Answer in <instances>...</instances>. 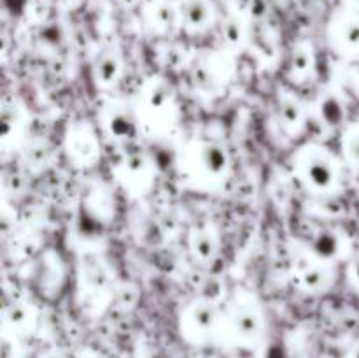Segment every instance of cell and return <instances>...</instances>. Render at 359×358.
<instances>
[{
	"instance_id": "10",
	"label": "cell",
	"mask_w": 359,
	"mask_h": 358,
	"mask_svg": "<svg viewBox=\"0 0 359 358\" xmlns=\"http://www.w3.org/2000/svg\"><path fill=\"white\" fill-rule=\"evenodd\" d=\"M102 140L97 123L84 118L72 119L63 130V157L76 168L95 167L102 160Z\"/></svg>"
},
{
	"instance_id": "4",
	"label": "cell",
	"mask_w": 359,
	"mask_h": 358,
	"mask_svg": "<svg viewBox=\"0 0 359 358\" xmlns=\"http://www.w3.org/2000/svg\"><path fill=\"white\" fill-rule=\"evenodd\" d=\"M291 174L312 197L332 199L344 190V165L340 154L316 140L302 144L291 157Z\"/></svg>"
},
{
	"instance_id": "17",
	"label": "cell",
	"mask_w": 359,
	"mask_h": 358,
	"mask_svg": "<svg viewBox=\"0 0 359 358\" xmlns=\"http://www.w3.org/2000/svg\"><path fill=\"white\" fill-rule=\"evenodd\" d=\"M177 7L179 27L188 35H203L217 23V7L214 0H174Z\"/></svg>"
},
{
	"instance_id": "30",
	"label": "cell",
	"mask_w": 359,
	"mask_h": 358,
	"mask_svg": "<svg viewBox=\"0 0 359 358\" xmlns=\"http://www.w3.org/2000/svg\"><path fill=\"white\" fill-rule=\"evenodd\" d=\"M114 2L118 4L119 7H123V9L132 11V9H137V7L142 6L144 0H114Z\"/></svg>"
},
{
	"instance_id": "8",
	"label": "cell",
	"mask_w": 359,
	"mask_h": 358,
	"mask_svg": "<svg viewBox=\"0 0 359 358\" xmlns=\"http://www.w3.org/2000/svg\"><path fill=\"white\" fill-rule=\"evenodd\" d=\"M116 185L130 197L142 199L153 192L158 178L154 158L146 150H126L111 168Z\"/></svg>"
},
{
	"instance_id": "33",
	"label": "cell",
	"mask_w": 359,
	"mask_h": 358,
	"mask_svg": "<svg viewBox=\"0 0 359 358\" xmlns=\"http://www.w3.org/2000/svg\"><path fill=\"white\" fill-rule=\"evenodd\" d=\"M344 7H349V9L358 11L359 13V0H342Z\"/></svg>"
},
{
	"instance_id": "9",
	"label": "cell",
	"mask_w": 359,
	"mask_h": 358,
	"mask_svg": "<svg viewBox=\"0 0 359 358\" xmlns=\"http://www.w3.org/2000/svg\"><path fill=\"white\" fill-rule=\"evenodd\" d=\"M97 126L105 142L128 147L140 137L139 121L132 100L109 97L97 111Z\"/></svg>"
},
{
	"instance_id": "27",
	"label": "cell",
	"mask_w": 359,
	"mask_h": 358,
	"mask_svg": "<svg viewBox=\"0 0 359 358\" xmlns=\"http://www.w3.org/2000/svg\"><path fill=\"white\" fill-rule=\"evenodd\" d=\"M342 79L347 90L359 98V58L344 60Z\"/></svg>"
},
{
	"instance_id": "21",
	"label": "cell",
	"mask_w": 359,
	"mask_h": 358,
	"mask_svg": "<svg viewBox=\"0 0 359 358\" xmlns=\"http://www.w3.org/2000/svg\"><path fill=\"white\" fill-rule=\"evenodd\" d=\"M219 39L224 51L230 55L238 56L248 49L252 35V23L244 11L241 13H228L223 20L219 21Z\"/></svg>"
},
{
	"instance_id": "6",
	"label": "cell",
	"mask_w": 359,
	"mask_h": 358,
	"mask_svg": "<svg viewBox=\"0 0 359 358\" xmlns=\"http://www.w3.org/2000/svg\"><path fill=\"white\" fill-rule=\"evenodd\" d=\"M223 305L210 297H195L177 314V332L188 346L205 347L216 344Z\"/></svg>"
},
{
	"instance_id": "12",
	"label": "cell",
	"mask_w": 359,
	"mask_h": 358,
	"mask_svg": "<svg viewBox=\"0 0 359 358\" xmlns=\"http://www.w3.org/2000/svg\"><path fill=\"white\" fill-rule=\"evenodd\" d=\"M326 44L342 60L359 58V13L340 7L326 23Z\"/></svg>"
},
{
	"instance_id": "16",
	"label": "cell",
	"mask_w": 359,
	"mask_h": 358,
	"mask_svg": "<svg viewBox=\"0 0 359 358\" xmlns=\"http://www.w3.org/2000/svg\"><path fill=\"white\" fill-rule=\"evenodd\" d=\"M221 246H223V239L214 221L195 225L186 237L189 256L196 265L202 267H212L217 262L221 255Z\"/></svg>"
},
{
	"instance_id": "32",
	"label": "cell",
	"mask_w": 359,
	"mask_h": 358,
	"mask_svg": "<svg viewBox=\"0 0 359 358\" xmlns=\"http://www.w3.org/2000/svg\"><path fill=\"white\" fill-rule=\"evenodd\" d=\"M84 2H86V0H62V4H63V6H65L67 9H70V11H74V9H79V7L83 6Z\"/></svg>"
},
{
	"instance_id": "11",
	"label": "cell",
	"mask_w": 359,
	"mask_h": 358,
	"mask_svg": "<svg viewBox=\"0 0 359 358\" xmlns=\"http://www.w3.org/2000/svg\"><path fill=\"white\" fill-rule=\"evenodd\" d=\"M114 279L107 262L98 255H86L79 262L77 270V293L84 302H100V305H109L114 293Z\"/></svg>"
},
{
	"instance_id": "28",
	"label": "cell",
	"mask_w": 359,
	"mask_h": 358,
	"mask_svg": "<svg viewBox=\"0 0 359 358\" xmlns=\"http://www.w3.org/2000/svg\"><path fill=\"white\" fill-rule=\"evenodd\" d=\"M244 13L251 20V23L265 20L269 14V0H248Z\"/></svg>"
},
{
	"instance_id": "20",
	"label": "cell",
	"mask_w": 359,
	"mask_h": 358,
	"mask_svg": "<svg viewBox=\"0 0 359 358\" xmlns=\"http://www.w3.org/2000/svg\"><path fill=\"white\" fill-rule=\"evenodd\" d=\"M142 23L149 34L168 37L181 30L175 2L170 0H147L142 4Z\"/></svg>"
},
{
	"instance_id": "31",
	"label": "cell",
	"mask_w": 359,
	"mask_h": 358,
	"mask_svg": "<svg viewBox=\"0 0 359 358\" xmlns=\"http://www.w3.org/2000/svg\"><path fill=\"white\" fill-rule=\"evenodd\" d=\"M342 358H359V339L354 340V343L347 347Z\"/></svg>"
},
{
	"instance_id": "24",
	"label": "cell",
	"mask_w": 359,
	"mask_h": 358,
	"mask_svg": "<svg viewBox=\"0 0 359 358\" xmlns=\"http://www.w3.org/2000/svg\"><path fill=\"white\" fill-rule=\"evenodd\" d=\"M340 158L346 168L359 172V121L346 123L340 132Z\"/></svg>"
},
{
	"instance_id": "19",
	"label": "cell",
	"mask_w": 359,
	"mask_h": 358,
	"mask_svg": "<svg viewBox=\"0 0 359 358\" xmlns=\"http://www.w3.org/2000/svg\"><path fill=\"white\" fill-rule=\"evenodd\" d=\"M318 76V53L307 39L297 41L290 49L286 60V79L294 86H302Z\"/></svg>"
},
{
	"instance_id": "18",
	"label": "cell",
	"mask_w": 359,
	"mask_h": 358,
	"mask_svg": "<svg viewBox=\"0 0 359 358\" xmlns=\"http://www.w3.org/2000/svg\"><path fill=\"white\" fill-rule=\"evenodd\" d=\"M41 312L39 307L30 300L18 298L7 304L2 312V326L6 337L11 339H23L30 337L37 330Z\"/></svg>"
},
{
	"instance_id": "14",
	"label": "cell",
	"mask_w": 359,
	"mask_h": 358,
	"mask_svg": "<svg viewBox=\"0 0 359 358\" xmlns=\"http://www.w3.org/2000/svg\"><path fill=\"white\" fill-rule=\"evenodd\" d=\"M125 56L116 46H104L95 53L90 63V77L98 91H114L125 77Z\"/></svg>"
},
{
	"instance_id": "26",
	"label": "cell",
	"mask_w": 359,
	"mask_h": 358,
	"mask_svg": "<svg viewBox=\"0 0 359 358\" xmlns=\"http://www.w3.org/2000/svg\"><path fill=\"white\" fill-rule=\"evenodd\" d=\"M346 283L351 290L359 293V246L351 249V255L346 258V269H344Z\"/></svg>"
},
{
	"instance_id": "23",
	"label": "cell",
	"mask_w": 359,
	"mask_h": 358,
	"mask_svg": "<svg viewBox=\"0 0 359 358\" xmlns=\"http://www.w3.org/2000/svg\"><path fill=\"white\" fill-rule=\"evenodd\" d=\"M312 112L325 126L344 125V119H346V105H344L342 97L333 90H325L319 93L318 100L312 105Z\"/></svg>"
},
{
	"instance_id": "1",
	"label": "cell",
	"mask_w": 359,
	"mask_h": 358,
	"mask_svg": "<svg viewBox=\"0 0 359 358\" xmlns=\"http://www.w3.org/2000/svg\"><path fill=\"white\" fill-rule=\"evenodd\" d=\"M175 171L182 185L196 192H216L231 178L230 150L210 137H193L175 153Z\"/></svg>"
},
{
	"instance_id": "3",
	"label": "cell",
	"mask_w": 359,
	"mask_h": 358,
	"mask_svg": "<svg viewBox=\"0 0 359 358\" xmlns=\"http://www.w3.org/2000/svg\"><path fill=\"white\" fill-rule=\"evenodd\" d=\"M266 333V312L258 295L249 288H235L221 311L216 344L228 350L252 351Z\"/></svg>"
},
{
	"instance_id": "29",
	"label": "cell",
	"mask_w": 359,
	"mask_h": 358,
	"mask_svg": "<svg viewBox=\"0 0 359 358\" xmlns=\"http://www.w3.org/2000/svg\"><path fill=\"white\" fill-rule=\"evenodd\" d=\"M37 358H67V354L60 347H46L37 354Z\"/></svg>"
},
{
	"instance_id": "2",
	"label": "cell",
	"mask_w": 359,
	"mask_h": 358,
	"mask_svg": "<svg viewBox=\"0 0 359 358\" xmlns=\"http://www.w3.org/2000/svg\"><path fill=\"white\" fill-rule=\"evenodd\" d=\"M140 137L147 140L168 139L181 121V102L174 84L161 74H151L140 83L132 98Z\"/></svg>"
},
{
	"instance_id": "15",
	"label": "cell",
	"mask_w": 359,
	"mask_h": 358,
	"mask_svg": "<svg viewBox=\"0 0 359 358\" xmlns=\"http://www.w3.org/2000/svg\"><path fill=\"white\" fill-rule=\"evenodd\" d=\"M273 116H276V123L279 125L280 132L287 139H298L307 130L311 109L297 93L280 90L273 105Z\"/></svg>"
},
{
	"instance_id": "25",
	"label": "cell",
	"mask_w": 359,
	"mask_h": 358,
	"mask_svg": "<svg viewBox=\"0 0 359 358\" xmlns=\"http://www.w3.org/2000/svg\"><path fill=\"white\" fill-rule=\"evenodd\" d=\"M137 300H139V288L130 283L116 284L111 304H116L123 309H132L135 307Z\"/></svg>"
},
{
	"instance_id": "22",
	"label": "cell",
	"mask_w": 359,
	"mask_h": 358,
	"mask_svg": "<svg viewBox=\"0 0 359 358\" xmlns=\"http://www.w3.org/2000/svg\"><path fill=\"white\" fill-rule=\"evenodd\" d=\"M20 165L27 174L39 175L55 164V147L44 137H28L18 151Z\"/></svg>"
},
{
	"instance_id": "34",
	"label": "cell",
	"mask_w": 359,
	"mask_h": 358,
	"mask_svg": "<svg viewBox=\"0 0 359 358\" xmlns=\"http://www.w3.org/2000/svg\"><path fill=\"white\" fill-rule=\"evenodd\" d=\"M319 358H333V357H330V354H323V357H319Z\"/></svg>"
},
{
	"instance_id": "5",
	"label": "cell",
	"mask_w": 359,
	"mask_h": 358,
	"mask_svg": "<svg viewBox=\"0 0 359 358\" xmlns=\"http://www.w3.org/2000/svg\"><path fill=\"white\" fill-rule=\"evenodd\" d=\"M290 279L300 293L319 297L337 281V262L319 255L309 244H294L290 258Z\"/></svg>"
},
{
	"instance_id": "13",
	"label": "cell",
	"mask_w": 359,
	"mask_h": 358,
	"mask_svg": "<svg viewBox=\"0 0 359 358\" xmlns=\"http://www.w3.org/2000/svg\"><path fill=\"white\" fill-rule=\"evenodd\" d=\"M30 116L27 107L18 98L6 97L2 100V116H0V146L4 153L20 151L28 139Z\"/></svg>"
},
{
	"instance_id": "7",
	"label": "cell",
	"mask_w": 359,
	"mask_h": 358,
	"mask_svg": "<svg viewBox=\"0 0 359 358\" xmlns=\"http://www.w3.org/2000/svg\"><path fill=\"white\" fill-rule=\"evenodd\" d=\"M235 74V56L224 49L200 51L189 65V79L202 97H219Z\"/></svg>"
}]
</instances>
